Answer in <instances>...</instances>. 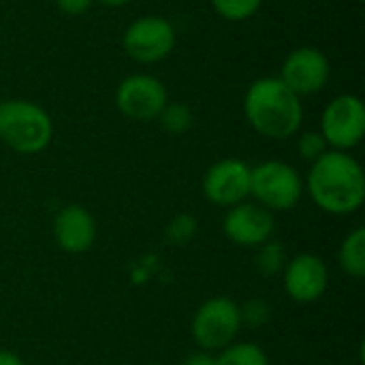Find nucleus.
I'll use <instances>...</instances> for the list:
<instances>
[{
    "label": "nucleus",
    "instance_id": "obj_18",
    "mask_svg": "<svg viewBox=\"0 0 365 365\" xmlns=\"http://www.w3.org/2000/svg\"><path fill=\"white\" fill-rule=\"evenodd\" d=\"M158 120L169 135H184L192 126V111L184 103H167Z\"/></svg>",
    "mask_w": 365,
    "mask_h": 365
},
{
    "label": "nucleus",
    "instance_id": "obj_15",
    "mask_svg": "<svg viewBox=\"0 0 365 365\" xmlns=\"http://www.w3.org/2000/svg\"><path fill=\"white\" fill-rule=\"evenodd\" d=\"M214 365H269V359L255 342H233L214 355Z\"/></svg>",
    "mask_w": 365,
    "mask_h": 365
},
{
    "label": "nucleus",
    "instance_id": "obj_23",
    "mask_svg": "<svg viewBox=\"0 0 365 365\" xmlns=\"http://www.w3.org/2000/svg\"><path fill=\"white\" fill-rule=\"evenodd\" d=\"M184 365H214V355L205 353V351H199V353L188 355V359L184 361Z\"/></svg>",
    "mask_w": 365,
    "mask_h": 365
},
{
    "label": "nucleus",
    "instance_id": "obj_5",
    "mask_svg": "<svg viewBox=\"0 0 365 365\" xmlns=\"http://www.w3.org/2000/svg\"><path fill=\"white\" fill-rule=\"evenodd\" d=\"M240 329V304L229 297H212L203 302L190 323V336L205 353H218L233 344Z\"/></svg>",
    "mask_w": 365,
    "mask_h": 365
},
{
    "label": "nucleus",
    "instance_id": "obj_11",
    "mask_svg": "<svg viewBox=\"0 0 365 365\" xmlns=\"http://www.w3.org/2000/svg\"><path fill=\"white\" fill-rule=\"evenodd\" d=\"M203 195L218 207H233L250 197V165L240 158H222L203 175Z\"/></svg>",
    "mask_w": 365,
    "mask_h": 365
},
{
    "label": "nucleus",
    "instance_id": "obj_9",
    "mask_svg": "<svg viewBox=\"0 0 365 365\" xmlns=\"http://www.w3.org/2000/svg\"><path fill=\"white\" fill-rule=\"evenodd\" d=\"M331 75L329 58L319 47H297L293 49L282 66H280V79L287 88H291L299 98L321 92Z\"/></svg>",
    "mask_w": 365,
    "mask_h": 365
},
{
    "label": "nucleus",
    "instance_id": "obj_4",
    "mask_svg": "<svg viewBox=\"0 0 365 365\" xmlns=\"http://www.w3.org/2000/svg\"><path fill=\"white\" fill-rule=\"evenodd\" d=\"M250 197L272 214L289 212L304 197V178L284 160H263L250 167Z\"/></svg>",
    "mask_w": 365,
    "mask_h": 365
},
{
    "label": "nucleus",
    "instance_id": "obj_10",
    "mask_svg": "<svg viewBox=\"0 0 365 365\" xmlns=\"http://www.w3.org/2000/svg\"><path fill=\"white\" fill-rule=\"evenodd\" d=\"M222 233L240 248H259L274 240L276 218L259 203L244 201L227 210L222 218Z\"/></svg>",
    "mask_w": 365,
    "mask_h": 365
},
{
    "label": "nucleus",
    "instance_id": "obj_3",
    "mask_svg": "<svg viewBox=\"0 0 365 365\" xmlns=\"http://www.w3.org/2000/svg\"><path fill=\"white\" fill-rule=\"evenodd\" d=\"M53 137V122L49 113L24 98H9L0 103V141L17 154H38L47 150Z\"/></svg>",
    "mask_w": 365,
    "mask_h": 365
},
{
    "label": "nucleus",
    "instance_id": "obj_14",
    "mask_svg": "<svg viewBox=\"0 0 365 365\" xmlns=\"http://www.w3.org/2000/svg\"><path fill=\"white\" fill-rule=\"evenodd\" d=\"M338 263H340V269L355 278V280H361L365 276V229L364 227H357L353 229L340 244V250H338Z\"/></svg>",
    "mask_w": 365,
    "mask_h": 365
},
{
    "label": "nucleus",
    "instance_id": "obj_12",
    "mask_svg": "<svg viewBox=\"0 0 365 365\" xmlns=\"http://www.w3.org/2000/svg\"><path fill=\"white\" fill-rule=\"evenodd\" d=\"M287 295L297 304L319 302L329 287V272L325 261L312 252H299L287 261L282 269Z\"/></svg>",
    "mask_w": 365,
    "mask_h": 365
},
{
    "label": "nucleus",
    "instance_id": "obj_22",
    "mask_svg": "<svg viewBox=\"0 0 365 365\" xmlns=\"http://www.w3.org/2000/svg\"><path fill=\"white\" fill-rule=\"evenodd\" d=\"M56 6L64 13V15H71V17H79L83 13H88V9L92 6L94 0H53Z\"/></svg>",
    "mask_w": 365,
    "mask_h": 365
},
{
    "label": "nucleus",
    "instance_id": "obj_6",
    "mask_svg": "<svg viewBox=\"0 0 365 365\" xmlns=\"http://www.w3.org/2000/svg\"><path fill=\"white\" fill-rule=\"evenodd\" d=\"M329 150L351 152L365 137V105L357 94H338L331 98L321 115L319 130Z\"/></svg>",
    "mask_w": 365,
    "mask_h": 365
},
{
    "label": "nucleus",
    "instance_id": "obj_8",
    "mask_svg": "<svg viewBox=\"0 0 365 365\" xmlns=\"http://www.w3.org/2000/svg\"><path fill=\"white\" fill-rule=\"evenodd\" d=\"M167 103H169V94L165 83L150 73H133L124 77L115 90L118 111L135 122L158 120Z\"/></svg>",
    "mask_w": 365,
    "mask_h": 365
},
{
    "label": "nucleus",
    "instance_id": "obj_17",
    "mask_svg": "<svg viewBox=\"0 0 365 365\" xmlns=\"http://www.w3.org/2000/svg\"><path fill=\"white\" fill-rule=\"evenodd\" d=\"M197 233H199V220L192 214H178L165 227V240L175 248L188 246L197 237Z\"/></svg>",
    "mask_w": 365,
    "mask_h": 365
},
{
    "label": "nucleus",
    "instance_id": "obj_2",
    "mask_svg": "<svg viewBox=\"0 0 365 365\" xmlns=\"http://www.w3.org/2000/svg\"><path fill=\"white\" fill-rule=\"evenodd\" d=\"M244 115L261 137L291 139L304 124V105L280 77H259L244 94Z\"/></svg>",
    "mask_w": 365,
    "mask_h": 365
},
{
    "label": "nucleus",
    "instance_id": "obj_16",
    "mask_svg": "<svg viewBox=\"0 0 365 365\" xmlns=\"http://www.w3.org/2000/svg\"><path fill=\"white\" fill-rule=\"evenodd\" d=\"M255 250H257V255H255V267H257V272L261 276L272 278V276L282 274V269H284V265L289 261L282 242L269 240V242H265L263 246H259Z\"/></svg>",
    "mask_w": 365,
    "mask_h": 365
},
{
    "label": "nucleus",
    "instance_id": "obj_19",
    "mask_svg": "<svg viewBox=\"0 0 365 365\" xmlns=\"http://www.w3.org/2000/svg\"><path fill=\"white\" fill-rule=\"evenodd\" d=\"M261 4L263 0H212L214 11L227 21L250 19L261 9Z\"/></svg>",
    "mask_w": 365,
    "mask_h": 365
},
{
    "label": "nucleus",
    "instance_id": "obj_24",
    "mask_svg": "<svg viewBox=\"0 0 365 365\" xmlns=\"http://www.w3.org/2000/svg\"><path fill=\"white\" fill-rule=\"evenodd\" d=\"M0 365H24L21 357L6 351V349H0Z\"/></svg>",
    "mask_w": 365,
    "mask_h": 365
},
{
    "label": "nucleus",
    "instance_id": "obj_25",
    "mask_svg": "<svg viewBox=\"0 0 365 365\" xmlns=\"http://www.w3.org/2000/svg\"><path fill=\"white\" fill-rule=\"evenodd\" d=\"M94 2H98V4H103V6H124V4H128L130 0H94Z\"/></svg>",
    "mask_w": 365,
    "mask_h": 365
},
{
    "label": "nucleus",
    "instance_id": "obj_26",
    "mask_svg": "<svg viewBox=\"0 0 365 365\" xmlns=\"http://www.w3.org/2000/svg\"><path fill=\"white\" fill-rule=\"evenodd\" d=\"M359 2H364V0H359Z\"/></svg>",
    "mask_w": 365,
    "mask_h": 365
},
{
    "label": "nucleus",
    "instance_id": "obj_13",
    "mask_svg": "<svg viewBox=\"0 0 365 365\" xmlns=\"http://www.w3.org/2000/svg\"><path fill=\"white\" fill-rule=\"evenodd\" d=\"M96 220L83 205H64L53 218V240L68 255H83L96 242Z\"/></svg>",
    "mask_w": 365,
    "mask_h": 365
},
{
    "label": "nucleus",
    "instance_id": "obj_7",
    "mask_svg": "<svg viewBox=\"0 0 365 365\" xmlns=\"http://www.w3.org/2000/svg\"><path fill=\"white\" fill-rule=\"evenodd\" d=\"M178 43L173 24L160 15H145L135 19L122 36L126 56L139 64H154L165 60Z\"/></svg>",
    "mask_w": 365,
    "mask_h": 365
},
{
    "label": "nucleus",
    "instance_id": "obj_20",
    "mask_svg": "<svg viewBox=\"0 0 365 365\" xmlns=\"http://www.w3.org/2000/svg\"><path fill=\"white\" fill-rule=\"evenodd\" d=\"M240 319H242V327H250V329H259L263 325L269 323L272 319V308L265 299L261 297H252L248 299L244 306H240Z\"/></svg>",
    "mask_w": 365,
    "mask_h": 365
},
{
    "label": "nucleus",
    "instance_id": "obj_1",
    "mask_svg": "<svg viewBox=\"0 0 365 365\" xmlns=\"http://www.w3.org/2000/svg\"><path fill=\"white\" fill-rule=\"evenodd\" d=\"M304 190L325 214H355L365 201L364 167L351 152L329 150L310 165Z\"/></svg>",
    "mask_w": 365,
    "mask_h": 365
},
{
    "label": "nucleus",
    "instance_id": "obj_21",
    "mask_svg": "<svg viewBox=\"0 0 365 365\" xmlns=\"http://www.w3.org/2000/svg\"><path fill=\"white\" fill-rule=\"evenodd\" d=\"M297 152H299V156H302L306 163L312 165V163L319 160L325 152H329V145H327L325 137H323L319 130H306V133H302L299 139H297Z\"/></svg>",
    "mask_w": 365,
    "mask_h": 365
}]
</instances>
